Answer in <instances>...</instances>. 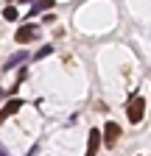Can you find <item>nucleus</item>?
Listing matches in <instances>:
<instances>
[{
	"instance_id": "f257e3e1",
	"label": "nucleus",
	"mask_w": 151,
	"mask_h": 156,
	"mask_svg": "<svg viewBox=\"0 0 151 156\" xmlns=\"http://www.w3.org/2000/svg\"><path fill=\"white\" fill-rule=\"evenodd\" d=\"M143 112H145V101H143V98H131L129 109H126V117H129L131 123H140L143 120Z\"/></svg>"
},
{
	"instance_id": "9d476101",
	"label": "nucleus",
	"mask_w": 151,
	"mask_h": 156,
	"mask_svg": "<svg viewBox=\"0 0 151 156\" xmlns=\"http://www.w3.org/2000/svg\"><path fill=\"white\" fill-rule=\"evenodd\" d=\"M0 156H9V151H6V148H3V145H0Z\"/></svg>"
},
{
	"instance_id": "0eeeda50",
	"label": "nucleus",
	"mask_w": 151,
	"mask_h": 156,
	"mask_svg": "<svg viewBox=\"0 0 151 156\" xmlns=\"http://www.w3.org/2000/svg\"><path fill=\"white\" fill-rule=\"evenodd\" d=\"M48 9H53V0H39V3L31 6V14H39V11H48Z\"/></svg>"
},
{
	"instance_id": "6e6552de",
	"label": "nucleus",
	"mask_w": 151,
	"mask_h": 156,
	"mask_svg": "<svg viewBox=\"0 0 151 156\" xmlns=\"http://www.w3.org/2000/svg\"><path fill=\"white\" fill-rule=\"evenodd\" d=\"M3 17H6V20H17V17H20V11H17L14 6H6V9H3Z\"/></svg>"
},
{
	"instance_id": "7ed1b4c3",
	"label": "nucleus",
	"mask_w": 151,
	"mask_h": 156,
	"mask_svg": "<svg viewBox=\"0 0 151 156\" xmlns=\"http://www.w3.org/2000/svg\"><path fill=\"white\" fill-rule=\"evenodd\" d=\"M118 136H120V126L109 120V123L104 126V142H106L109 148H115V142H118Z\"/></svg>"
},
{
	"instance_id": "39448f33",
	"label": "nucleus",
	"mask_w": 151,
	"mask_h": 156,
	"mask_svg": "<svg viewBox=\"0 0 151 156\" xmlns=\"http://www.w3.org/2000/svg\"><path fill=\"white\" fill-rule=\"evenodd\" d=\"M98 145H101V134L98 131H90V142H87V153L84 156H95L98 153Z\"/></svg>"
},
{
	"instance_id": "20e7f679",
	"label": "nucleus",
	"mask_w": 151,
	"mask_h": 156,
	"mask_svg": "<svg viewBox=\"0 0 151 156\" xmlns=\"http://www.w3.org/2000/svg\"><path fill=\"white\" fill-rule=\"evenodd\" d=\"M20 109H23V101H20V98H11V101H9L3 109H0V123H3V120H9L11 114H17Z\"/></svg>"
},
{
	"instance_id": "1a4fd4ad",
	"label": "nucleus",
	"mask_w": 151,
	"mask_h": 156,
	"mask_svg": "<svg viewBox=\"0 0 151 156\" xmlns=\"http://www.w3.org/2000/svg\"><path fill=\"white\" fill-rule=\"evenodd\" d=\"M50 50H53V48H42L39 53H36V58H45V56H50Z\"/></svg>"
},
{
	"instance_id": "423d86ee",
	"label": "nucleus",
	"mask_w": 151,
	"mask_h": 156,
	"mask_svg": "<svg viewBox=\"0 0 151 156\" xmlns=\"http://www.w3.org/2000/svg\"><path fill=\"white\" fill-rule=\"evenodd\" d=\"M25 56H28L25 50H20V53H14V56H9L6 62H3V70H11L14 64H20V62H25Z\"/></svg>"
},
{
	"instance_id": "f03ea898",
	"label": "nucleus",
	"mask_w": 151,
	"mask_h": 156,
	"mask_svg": "<svg viewBox=\"0 0 151 156\" xmlns=\"http://www.w3.org/2000/svg\"><path fill=\"white\" fill-rule=\"evenodd\" d=\"M36 36H39V28H36V25H23V28H17V34H14V39H17L20 45L34 42Z\"/></svg>"
}]
</instances>
